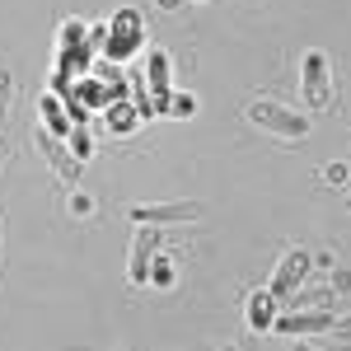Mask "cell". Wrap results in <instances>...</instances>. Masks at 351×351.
I'll list each match as a JSON object with an SVG mask.
<instances>
[{"label": "cell", "instance_id": "1", "mask_svg": "<svg viewBox=\"0 0 351 351\" xmlns=\"http://www.w3.org/2000/svg\"><path fill=\"white\" fill-rule=\"evenodd\" d=\"M248 122L271 136H281V141H304L309 136V122L300 112H291L286 104H276V99H253L248 104Z\"/></svg>", "mask_w": 351, "mask_h": 351}, {"label": "cell", "instance_id": "2", "mask_svg": "<svg viewBox=\"0 0 351 351\" xmlns=\"http://www.w3.org/2000/svg\"><path fill=\"white\" fill-rule=\"evenodd\" d=\"M141 38H145V24H141V10H132V5H122V10L112 14V24H108V38H104V52H108L112 61H127L132 52H141Z\"/></svg>", "mask_w": 351, "mask_h": 351}, {"label": "cell", "instance_id": "3", "mask_svg": "<svg viewBox=\"0 0 351 351\" xmlns=\"http://www.w3.org/2000/svg\"><path fill=\"white\" fill-rule=\"evenodd\" d=\"M160 225H136V234H132V263H127V281L132 286H145L150 281V263L160 258Z\"/></svg>", "mask_w": 351, "mask_h": 351}, {"label": "cell", "instance_id": "4", "mask_svg": "<svg viewBox=\"0 0 351 351\" xmlns=\"http://www.w3.org/2000/svg\"><path fill=\"white\" fill-rule=\"evenodd\" d=\"M337 314H328V309H281L271 328L281 332V337H314V332H328Z\"/></svg>", "mask_w": 351, "mask_h": 351}, {"label": "cell", "instance_id": "5", "mask_svg": "<svg viewBox=\"0 0 351 351\" xmlns=\"http://www.w3.org/2000/svg\"><path fill=\"white\" fill-rule=\"evenodd\" d=\"M300 89H304V104L309 108H328V56L324 52H304V61H300Z\"/></svg>", "mask_w": 351, "mask_h": 351}, {"label": "cell", "instance_id": "6", "mask_svg": "<svg viewBox=\"0 0 351 351\" xmlns=\"http://www.w3.org/2000/svg\"><path fill=\"white\" fill-rule=\"evenodd\" d=\"M304 276H309V253H304V248H286L281 263H276V271H271V286H267L271 295H276V304L291 295Z\"/></svg>", "mask_w": 351, "mask_h": 351}, {"label": "cell", "instance_id": "7", "mask_svg": "<svg viewBox=\"0 0 351 351\" xmlns=\"http://www.w3.org/2000/svg\"><path fill=\"white\" fill-rule=\"evenodd\" d=\"M136 225H188L202 220V202H155V206H136Z\"/></svg>", "mask_w": 351, "mask_h": 351}, {"label": "cell", "instance_id": "8", "mask_svg": "<svg viewBox=\"0 0 351 351\" xmlns=\"http://www.w3.org/2000/svg\"><path fill=\"white\" fill-rule=\"evenodd\" d=\"M33 141H38V150H43L47 160H52L56 178H61V183L71 188V183L80 178V160H75V155H71V150L61 145V136H56V132H47V127H38V132H33Z\"/></svg>", "mask_w": 351, "mask_h": 351}, {"label": "cell", "instance_id": "9", "mask_svg": "<svg viewBox=\"0 0 351 351\" xmlns=\"http://www.w3.org/2000/svg\"><path fill=\"white\" fill-rule=\"evenodd\" d=\"M271 319H276V295L271 291H253L248 295V309H243L248 332H271Z\"/></svg>", "mask_w": 351, "mask_h": 351}, {"label": "cell", "instance_id": "10", "mask_svg": "<svg viewBox=\"0 0 351 351\" xmlns=\"http://www.w3.org/2000/svg\"><path fill=\"white\" fill-rule=\"evenodd\" d=\"M332 300H337V286H304V281H300L281 304H286V309H332Z\"/></svg>", "mask_w": 351, "mask_h": 351}, {"label": "cell", "instance_id": "11", "mask_svg": "<svg viewBox=\"0 0 351 351\" xmlns=\"http://www.w3.org/2000/svg\"><path fill=\"white\" fill-rule=\"evenodd\" d=\"M145 80H150V94H155L150 104H155V108H164V99H169L173 89H169V56H164L160 47H150V66H145Z\"/></svg>", "mask_w": 351, "mask_h": 351}, {"label": "cell", "instance_id": "12", "mask_svg": "<svg viewBox=\"0 0 351 351\" xmlns=\"http://www.w3.org/2000/svg\"><path fill=\"white\" fill-rule=\"evenodd\" d=\"M38 108H43V117H47V132H56V136H71V127H75V122H71V117L61 112V104H56L52 94H43V99H38Z\"/></svg>", "mask_w": 351, "mask_h": 351}, {"label": "cell", "instance_id": "13", "mask_svg": "<svg viewBox=\"0 0 351 351\" xmlns=\"http://www.w3.org/2000/svg\"><path fill=\"white\" fill-rule=\"evenodd\" d=\"M164 112H173V117H192V112H197V99H192V94H169V99H164Z\"/></svg>", "mask_w": 351, "mask_h": 351}, {"label": "cell", "instance_id": "14", "mask_svg": "<svg viewBox=\"0 0 351 351\" xmlns=\"http://www.w3.org/2000/svg\"><path fill=\"white\" fill-rule=\"evenodd\" d=\"M10 104H14V75L0 66V127H5V117H10Z\"/></svg>", "mask_w": 351, "mask_h": 351}, {"label": "cell", "instance_id": "15", "mask_svg": "<svg viewBox=\"0 0 351 351\" xmlns=\"http://www.w3.org/2000/svg\"><path fill=\"white\" fill-rule=\"evenodd\" d=\"M71 155H75V160H89V132H84L80 122H75V127H71Z\"/></svg>", "mask_w": 351, "mask_h": 351}, {"label": "cell", "instance_id": "16", "mask_svg": "<svg viewBox=\"0 0 351 351\" xmlns=\"http://www.w3.org/2000/svg\"><path fill=\"white\" fill-rule=\"evenodd\" d=\"M150 281H155V286H160V291H169V286H173V267H169V263H160V258H155V263H150Z\"/></svg>", "mask_w": 351, "mask_h": 351}, {"label": "cell", "instance_id": "17", "mask_svg": "<svg viewBox=\"0 0 351 351\" xmlns=\"http://www.w3.org/2000/svg\"><path fill=\"white\" fill-rule=\"evenodd\" d=\"M332 337H342V342H351V314H342V319H332V328H328Z\"/></svg>", "mask_w": 351, "mask_h": 351}, {"label": "cell", "instance_id": "18", "mask_svg": "<svg viewBox=\"0 0 351 351\" xmlns=\"http://www.w3.org/2000/svg\"><path fill=\"white\" fill-rule=\"evenodd\" d=\"M324 178H328V183H347V164H328Z\"/></svg>", "mask_w": 351, "mask_h": 351}, {"label": "cell", "instance_id": "19", "mask_svg": "<svg viewBox=\"0 0 351 351\" xmlns=\"http://www.w3.org/2000/svg\"><path fill=\"white\" fill-rule=\"evenodd\" d=\"M155 5H160V10H178L183 0H155Z\"/></svg>", "mask_w": 351, "mask_h": 351}, {"label": "cell", "instance_id": "20", "mask_svg": "<svg viewBox=\"0 0 351 351\" xmlns=\"http://www.w3.org/2000/svg\"><path fill=\"white\" fill-rule=\"evenodd\" d=\"M0 164H5V150H0Z\"/></svg>", "mask_w": 351, "mask_h": 351}, {"label": "cell", "instance_id": "21", "mask_svg": "<svg viewBox=\"0 0 351 351\" xmlns=\"http://www.w3.org/2000/svg\"><path fill=\"white\" fill-rule=\"evenodd\" d=\"M347 206H351V202H347Z\"/></svg>", "mask_w": 351, "mask_h": 351}]
</instances>
